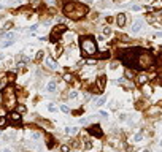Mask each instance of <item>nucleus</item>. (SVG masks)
<instances>
[{
  "label": "nucleus",
  "mask_w": 162,
  "mask_h": 152,
  "mask_svg": "<svg viewBox=\"0 0 162 152\" xmlns=\"http://www.w3.org/2000/svg\"><path fill=\"white\" fill-rule=\"evenodd\" d=\"M60 109H62L64 113H68V106H67V105H62V108H60Z\"/></svg>",
  "instance_id": "nucleus-29"
},
{
  "label": "nucleus",
  "mask_w": 162,
  "mask_h": 152,
  "mask_svg": "<svg viewBox=\"0 0 162 152\" xmlns=\"http://www.w3.org/2000/svg\"><path fill=\"white\" fill-rule=\"evenodd\" d=\"M64 79H65V81H72V74H65Z\"/></svg>",
  "instance_id": "nucleus-30"
},
{
  "label": "nucleus",
  "mask_w": 162,
  "mask_h": 152,
  "mask_svg": "<svg viewBox=\"0 0 162 152\" xmlns=\"http://www.w3.org/2000/svg\"><path fill=\"white\" fill-rule=\"evenodd\" d=\"M95 86H97V90H99V92H100V90H103V87H105V76H99Z\"/></svg>",
  "instance_id": "nucleus-7"
},
{
  "label": "nucleus",
  "mask_w": 162,
  "mask_h": 152,
  "mask_svg": "<svg viewBox=\"0 0 162 152\" xmlns=\"http://www.w3.org/2000/svg\"><path fill=\"white\" fill-rule=\"evenodd\" d=\"M3 98H6L5 106L8 109H11L16 103V97H14V92H13V87H6V89L3 90Z\"/></svg>",
  "instance_id": "nucleus-2"
},
{
  "label": "nucleus",
  "mask_w": 162,
  "mask_h": 152,
  "mask_svg": "<svg viewBox=\"0 0 162 152\" xmlns=\"http://www.w3.org/2000/svg\"><path fill=\"white\" fill-rule=\"evenodd\" d=\"M125 76H127V78H134V73H132V71H130V70H125Z\"/></svg>",
  "instance_id": "nucleus-25"
},
{
  "label": "nucleus",
  "mask_w": 162,
  "mask_h": 152,
  "mask_svg": "<svg viewBox=\"0 0 162 152\" xmlns=\"http://www.w3.org/2000/svg\"><path fill=\"white\" fill-rule=\"evenodd\" d=\"M105 101H106V97H102V98H100L99 101H97V103H95V105H97V106H100V105H103Z\"/></svg>",
  "instance_id": "nucleus-22"
},
{
  "label": "nucleus",
  "mask_w": 162,
  "mask_h": 152,
  "mask_svg": "<svg viewBox=\"0 0 162 152\" xmlns=\"http://www.w3.org/2000/svg\"><path fill=\"white\" fill-rule=\"evenodd\" d=\"M110 33H111V29H110V27H108V26L103 27V35H110Z\"/></svg>",
  "instance_id": "nucleus-21"
},
{
  "label": "nucleus",
  "mask_w": 162,
  "mask_h": 152,
  "mask_svg": "<svg viewBox=\"0 0 162 152\" xmlns=\"http://www.w3.org/2000/svg\"><path fill=\"white\" fill-rule=\"evenodd\" d=\"M156 37H159V38H162V32H159V33H157Z\"/></svg>",
  "instance_id": "nucleus-35"
},
{
  "label": "nucleus",
  "mask_w": 162,
  "mask_h": 152,
  "mask_svg": "<svg viewBox=\"0 0 162 152\" xmlns=\"http://www.w3.org/2000/svg\"><path fill=\"white\" fill-rule=\"evenodd\" d=\"M48 109L51 111V113H56V111H57V108H56L54 105H48Z\"/></svg>",
  "instance_id": "nucleus-23"
},
{
  "label": "nucleus",
  "mask_w": 162,
  "mask_h": 152,
  "mask_svg": "<svg viewBox=\"0 0 162 152\" xmlns=\"http://www.w3.org/2000/svg\"><path fill=\"white\" fill-rule=\"evenodd\" d=\"M88 131L91 133V135L97 136V138H100V136H102V130H100V127H99V125H91V127L88 128Z\"/></svg>",
  "instance_id": "nucleus-5"
},
{
  "label": "nucleus",
  "mask_w": 162,
  "mask_h": 152,
  "mask_svg": "<svg viewBox=\"0 0 162 152\" xmlns=\"http://www.w3.org/2000/svg\"><path fill=\"white\" fill-rule=\"evenodd\" d=\"M42 57H43V51H38V52H37V56H35V59H37V60H40Z\"/></svg>",
  "instance_id": "nucleus-26"
},
{
  "label": "nucleus",
  "mask_w": 162,
  "mask_h": 152,
  "mask_svg": "<svg viewBox=\"0 0 162 152\" xmlns=\"http://www.w3.org/2000/svg\"><path fill=\"white\" fill-rule=\"evenodd\" d=\"M32 138H33V139H40V138H42V135H40V133H33V135H32Z\"/></svg>",
  "instance_id": "nucleus-28"
},
{
  "label": "nucleus",
  "mask_w": 162,
  "mask_h": 152,
  "mask_svg": "<svg viewBox=\"0 0 162 152\" xmlns=\"http://www.w3.org/2000/svg\"><path fill=\"white\" fill-rule=\"evenodd\" d=\"M5 38L6 40H13V38H16V33L14 32H8V33H5Z\"/></svg>",
  "instance_id": "nucleus-16"
},
{
  "label": "nucleus",
  "mask_w": 162,
  "mask_h": 152,
  "mask_svg": "<svg viewBox=\"0 0 162 152\" xmlns=\"http://www.w3.org/2000/svg\"><path fill=\"white\" fill-rule=\"evenodd\" d=\"M137 81H138V84H141V86H145V84L148 83V76H146V74H140V76L137 78Z\"/></svg>",
  "instance_id": "nucleus-11"
},
{
  "label": "nucleus",
  "mask_w": 162,
  "mask_h": 152,
  "mask_svg": "<svg viewBox=\"0 0 162 152\" xmlns=\"http://www.w3.org/2000/svg\"><path fill=\"white\" fill-rule=\"evenodd\" d=\"M132 10H134V11H138V10H140V6H138V5H134V6H132Z\"/></svg>",
  "instance_id": "nucleus-34"
},
{
  "label": "nucleus",
  "mask_w": 162,
  "mask_h": 152,
  "mask_svg": "<svg viewBox=\"0 0 162 152\" xmlns=\"http://www.w3.org/2000/svg\"><path fill=\"white\" fill-rule=\"evenodd\" d=\"M16 111H18L19 114H22V113H26V106H24V105H19L18 108H16Z\"/></svg>",
  "instance_id": "nucleus-17"
},
{
  "label": "nucleus",
  "mask_w": 162,
  "mask_h": 152,
  "mask_svg": "<svg viewBox=\"0 0 162 152\" xmlns=\"http://www.w3.org/2000/svg\"><path fill=\"white\" fill-rule=\"evenodd\" d=\"M76 97H78V92H76V90H72V92L68 94V98H76Z\"/></svg>",
  "instance_id": "nucleus-20"
},
{
  "label": "nucleus",
  "mask_w": 162,
  "mask_h": 152,
  "mask_svg": "<svg viewBox=\"0 0 162 152\" xmlns=\"http://www.w3.org/2000/svg\"><path fill=\"white\" fill-rule=\"evenodd\" d=\"M141 138H143V135H141V133H137L135 136H134V141L138 143V141H141Z\"/></svg>",
  "instance_id": "nucleus-19"
},
{
  "label": "nucleus",
  "mask_w": 162,
  "mask_h": 152,
  "mask_svg": "<svg viewBox=\"0 0 162 152\" xmlns=\"http://www.w3.org/2000/svg\"><path fill=\"white\" fill-rule=\"evenodd\" d=\"M65 133L75 135V133H78V128H76V127H68V128H65Z\"/></svg>",
  "instance_id": "nucleus-13"
},
{
  "label": "nucleus",
  "mask_w": 162,
  "mask_h": 152,
  "mask_svg": "<svg viewBox=\"0 0 162 152\" xmlns=\"http://www.w3.org/2000/svg\"><path fill=\"white\" fill-rule=\"evenodd\" d=\"M116 24H118L119 27H124V24H125V14L119 13V14H118V17H116Z\"/></svg>",
  "instance_id": "nucleus-9"
},
{
  "label": "nucleus",
  "mask_w": 162,
  "mask_h": 152,
  "mask_svg": "<svg viewBox=\"0 0 162 152\" xmlns=\"http://www.w3.org/2000/svg\"><path fill=\"white\" fill-rule=\"evenodd\" d=\"M141 26H143V21H141V19H137V21L134 22V24H132V32H134V33H137V32H140Z\"/></svg>",
  "instance_id": "nucleus-6"
},
{
  "label": "nucleus",
  "mask_w": 162,
  "mask_h": 152,
  "mask_svg": "<svg viewBox=\"0 0 162 152\" xmlns=\"http://www.w3.org/2000/svg\"><path fill=\"white\" fill-rule=\"evenodd\" d=\"M84 147H86V149H91V147H92V143H86V144H84Z\"/></svg>",
  "instance_id": "nucleus-31"
},
{
  "label": "nucleus",
  "mask_w": 162,
  "mask_h": 152,
  "mask_svg": "<svg viewBox=\"0 0 162 152\" xmlns=\"http://www.w3.org/2000/svg\"><path fill=\"white\" fill-rule=\"evenodd\" d=\"M118 83L122 84V86H125V87H132V84H130V83H127V81H125V79H122V78L118 79Z\"/></svg>",
  "instance_id": "nucleus-15"
},
{
  "label": "nucleus",
  "mask_w": 162,
  "mask_h": 152,
  "mask_svg": "<svg viewBox=\"0 0 162 152\" xmlns=\"http://www.w3.org/2000/svg\"><path fill=\"white\" fill-rule=\"evenodd\" d=\"M86 6H83V5H75V8L72 10V13H68V17H72V19H79V17H83L84 14H86Z\"/></svg>",
  "instance_id": "nucleus-3"
},
{
  "label": "nucleus",
  "mask_w": 162,
  "mask_h": 152,
  "mask_svg": "<svg viewBox=\"0 0 162 152\" xmlns=\"http://www.w3.org/2000/svg\"><path fill=\"white\" fill-rule=\"evenodd\" d=\"M159 146H161V147H162V141H161V143H159Z\"/></svg>",
  "instance_id": "nucleus-39"
},
{
  "label": "nucleus",
  "mask_w": 162,
  "mask_h": 152,
  "mask_svg": "<svg viewBox=\"0 0 162 152\" xmlns=\"http://www.w3.org/2000/svg\"><path fill=\"white\" fill-rule=\"evenodd\" d=\"M11 27H13V24H11V22H6V24H5V29H11Z\"/></svg>",
  "instance_id": "nucleus-33"
},
{
  "label": "nucleus",
  "mask_w": 162,
  "mask_h": 152,
  "mask_svg": "<svg viewBox=\"0 0 162 152\" xmlns=\"http://www.w3.org/2000/svg\"><path fill=\"white\" fill-rule=\"evenodd\" d=\"M81 49H83L84 54H88V56H94L97 52V46H95V43L92 38H83L81 40Z\"/></svg>",
  "instance_id": "nucleus-1"
},
{
  "label": "nucleus",
  "mask_w": 162,
  "mask_h": 152,
  "mask_svg": "<svg viewBox=\"0 0 162 152\" xmlns=\"http://www.w3.org/2000/svg\"><path fill=\"white\" fill-rule=\"evenodd\" d=\"M99 114H100V116H102V117H108V114H106V113H105V111H100Z\"/></svg>",
  "instance_id": "nucleus-32"
},
{
  "label": "nucleus",
  "mask_w": 162,
  "mask_h": 152,
  "mask_svg": "<svg viewBox=\"0 0 162 152\" xmlns=\"http://www.w3.org/2000/svg\"><path fill=\"white\" fill-rule=\"evenodd\" d=\"M68 151H70V147H68L67 144H64V146L60 147V152H68Z\"/></svg>",
  "instance_id": "nucleus-24"
},
{
  "label": "nucleus",
  "mask_w": 162,
  "mask_h": 152,
  "mask_svg": "<svg viewBox=\"0 0 162 152\" xmlns=\"http://www.w3.org/2000/svg\"><path fill=\"white\" fill-rule=\"evenodd\" d=\"M86 2H89V3H92V2H94V0H86Z\"/></svg>",
  "instance_id": "nucleus-38"
},
{
  "label": "nucleus",
  "mask_w": 162,
  "mask_h": 152,
  "mask_svg": "<svg viewBox=\"0 0 162 152\" xmlns=\"http://www.w3.org/2000/svg\"><path fill=\"white\" fill-rule=\"evenodd\" d=\"M46 67L49 70H57V63L54 62V59H52V57H48L46 59Z\"/></svg>",
  "instance_id": "nucleus-8"
},
{
  "label": "nucleus",
  "mask_w": 162,
  "mask_h": 152,
  "mask_svg": "<svg viewBox=\"0 0 162 152\" xmlns=\"http://www.w3.org/2000/svg\"><path fill=\"white\" fill-rule=\"evenodd\" d=\"M64 32H67V27L64 26V24H60V26H57L54 30L51 32V41L52 43H57L59 40H60V35H62Z\"/></svg>",
  "instance_id": "nucleus-4"
},
{
  "label": "nucleus",
  "mask_w": 162,
  "mask_h": 152,
  "mask_svg": "<svg viewBox=\"0 0 162 152\" xmlns=\"http://www.w3.org/2000/svg\"><path fill=\"white\" fill-rule=\"evenodd\" d=\"M60 52H62V48H60V46H57L56 49H54V56H56V57H59Z\"/></svg>",
  "instance_id": "nucleus-18"
},
{
  "label": "nucleus",
  "mask_w": 162,
  "mask_h": 152,
  "mask_svg": "<svg viewBox=\"0 0 162 152\" xmlns=\"http://www.w3.org/2000/svg\"><path fill=\"white\" fill-rule=\"evenodd\" d=\"M148 114H156V116H159V114H161V111L153 106V108H149V109H148Z\"/></svg>",
  "instance_id": "nucleus-14"
},
{
  "label": "nucleus",
  "mask_w": 162,
  "mask_h": 152,
  "mask_svg": "<svg viewBox=\"0 0 162 152\" xmlns=\"http://www.w3.org/2000/svg\"><path fill=\"white\" fill-rule=\"evenodd\" d=\"M3 152H11V149H8V147H6V149H3Z\"/></svg>",
  "instance_id": "nucleus-36"
},
{
  "label": "nucleus",
  "mask_w": 162,
  "mask_h": 152,
  "mask_svg": "<svg viewBox=\"0 0 162 152\" xmlns=\"http://www.w3.org/2000/svg\"><path fill=\"white\" fill-rule=\"evenodd\" d=\"M8 117H10V121H11V122H19V121H21V114H19L18 111H13V113H11Z\"/></svg>",
  "instance_id": "nucleus-10"
},
{
  "label": "nucleus",
  "mask_w": 162,
  "mask_h": 152,
  "mask_svg": "<svg viewBox=\"0 0 162 152\" xmlns=\"http://www.w3.org/2000/svg\"><path fill=\"white\" fill-rule=\"evenodd\" d=\"M56 89H57V84L54 83V81H51V83L48 84V87H46L48 92H56Z\"/></svg>",
  "instance_id": "nucleus-12"
},
{
  "label": "nucleus",
  "mask_w": 162,
  "mask_h": 152,
  "mask_svg": "<svg viewBox=\"0 0 162 152\" xmlns=\"http://www.w3.org/2000/svg\"><path fill=\"white\" fill-rule=\"evenodd\" d=\"M141 152H149V151H148V149H143V151H141Z\"/></svg>",
  "instance_id": "nucleus-37"
},
{
  "label": "nucleus",
  "mask_w": 162,
  "mask_h": 152,
  "mask_svg": "<svg viewBox=\"0 0 162 152\" xmlns=\"http://www.w3.org/2000/svg\"><path fill=\"white\" fill-rule=\"evenodd\" d=\"M3 125H6V119L5 117H0V127H3Z\"/></svg>",
  "instance_id": "nucleus-27"
}]
</instances>
